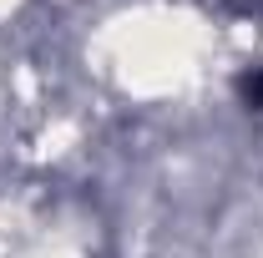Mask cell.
<instances>
[{
    "label": "cell",
    "mask_w": 263,
    "mask_h": 258,
    "mask_svg": "<svg viewBox=\"0 0 263 258\" xmlns=\"http://www.w3.org/2000/svg\"><path fill=\"white\" fill-rule=\"evenodd\" d=\"M238 97L248 101V106H258V112H263V71H248V76L238 81Z\"/></svg>",
    "instance_id": "6da1fadb"
}]
</instances>
